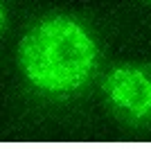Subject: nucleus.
Here are the masks:
<instances>
[{
	"label": "nucleus",
	"instance_id": "nucleus-1",
	"mask_svg": "<svg viewBox=\"0 0 151 149\" xmlns=\"http://www.w3.org/2000/svg\"><path fill=\"white\" fill-rule=\"evenodd\" d=\"M18 66L38 90L72 93L90 79L97 66V43L81 23L50 16L23 36Z\"/></svg>",
	"mask_w": 151,
	"mask_h": 149
},
{
	"label": "nucleus",
	"instance_id": "nucleus-2",
	"mask_svg": "<svg viewBox=\"0 0 151 149\" xmlns=\"http://www.w3.org/2000/svg\"><path fill=\"white\" fill-rule=\"evenodd\" d=\"M104 95L126 118L151 120V77L135 66H117L104 79Z\"/></svg>",
	"mask_w": 151,
	"mask_h": 149
},
{
	"label": "nucleus",
	"instance_id": "nucleus-3",
	"mask_svg": "<svg viewBox=\"0 0 151 149\" xmlns=\"http://www.w3.org/2000/svg\"><path fill=\"white\" fill-rule=\"evenodd\" d=\"M5 25H7V12H5L2 0H0V34H2V30H5Z\"/></svg>",
	"mask_w": 151,
	"mask_h": 149
},
{
	"label": "nucleus",
	"instance_id": "nucleus-4",
	"mask_svg": "<svg viewBox=\"0 0 151 149\" xmlns=\"http://www.w3.org/2000/svg\"><path fill=\"white\" fill-rule=\"evenodd\" d=\"M149 2H151V0H149Z\"/></svg>",
	"mask_w": 151,
	"mask_h": 149
}]
</instances>
